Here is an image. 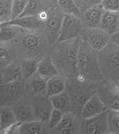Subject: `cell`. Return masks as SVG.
<instances>
[{
	"label": "cell",
	"mask_w": 119,
	"mask_h": 134,
	"mask_svg": "<svg viewBox=\"0 0 119 134\" xmlns=\"http://www.w3.org/2000/svg\"><path fill=\"white\" fill-rule=\"evenodd\" d=\"M27 93L24 79L1 84V106H12Z\"/></svg>",
	"instance_id": "6"
},
{
	"label": "cell",
	"mask_w": 119,
	"mask_h": 134,
	"mask_svg": "<svg viewBox=\"0 0 119 134\" xmlns=\"http://www.w3.org/2000/svg\"><path fill=\"white\" fill-rule=\"evenodd\" d=\"M48 80L40 76L37 74L26 81L27 93L30 96L36 95H47V87Z\"/></svg>",
	"instance_id": "19"
},
{
	"label": "cell",
	"mask_w": 119,
	"mask_h": 134,
	"mask_svg": "<svg viewBox=\"0 0 119 134\" xmlns=\"http://www.w3.org/2000/svg\"><path fill=\"white\" fill-rule=\"evenodd\" d=\"M80 39L56 42L52 45L49 55L59 71L66 79L78 76L77 61Z\"/></svg>",
	"instance_id": "1"
},
{
	"label": "cell",
	"mask_w": 119,
	"mask_h": 134,
	"mask_svg": "<svg viewBox=\"0 0 119 134\" xmlns=\"http://www.w3.org/2000/svg\"><path fill=\"white\" fill-rule=\"evenodd\" d=\"M78 133H109V121L107 110L91 118L81 119Z\"/></svg>",
	"instance_id": "10"
},
{
	"label": "cell",
	"mask_w": 119,
	"mask_h": 134,
	"mask_svg": "<svg viewBox=\"0 0 119 134\" xmlns=\"http://www.w3.org/2000/svg\"><path fill=\"white\" fill-rule=\"evenodd\" d=\"M29 0H13L12 16V19L18 18L25 9Z\"/></svg>",
	"instance_id": "33"
},
{
	"label": "cell",
	"mask_w": 119,
	"mask_h": 134,
	"mask_svg": "<svg viewBox=\"0 0 119 134\" xmlns=\"http://www.w3.org/2000/svg\"><path fill=\"white\" fill-rule=\"evenodd\" d=\"M64 113L60 111L57 108H54L52 112V114L50 116V118L49 119V121L47 123V129L49 130V132H51L54 129L59 125L60 121H61L62 117L64 116Z\"/></svg>",
	"instance_id": "32"
},
{
	"label": "cell",
	"mask_w": 119,
	"mask_h": 134,
	"mask_svg": "<svg viewBox=\"0 0 119 134\" xmlns=\"http://www.w3.org/2000/svg\"><path fill=\"white\" fill-rule=\"evenodd\" d=\"M81 119V116H78L72 111H68L64 114L59 125L51 133L64 134L78 133Z\"/></svg>",
	"instance_id": "13"
},
{
	"label": "cell",
	"mask_w": 119,
	"mask_h": 134,
	"mask_svg": "<svg viewBox=\"0 0 119 134\" xmlns=\"http://www.w3.org/2000/svg\"><path fill=\"white\" fill-rule=\"evenodd\" d=\"M24 29L18 26L0 24V40L1 43L12 42L21 34Z\"/></svg>",
	"instance_id": "23"
},
{
	"label": "cell",
	"mask_w": 119,
	"mask_h": 134,
	"mask_svg": "<svg viewBox=\"0 0 119 134\" xmlns=\"http://www.w3.org/2000/svg\"><path fill=\"white\" fill-rule=\"evenodd\" d=\"M118 31H119V24H118Z\"/></svg>",
	"instance_id": "38"
},
{
	"label": "cell",
	"mask_w": 119,
	"mask_h": 134,
	"mask_svg": "<svg viewBox=\"0 0 119 134\" xmlns=\"http://www.w3.org/2000/svg\"><path fill=\"white\" fill-rule=\"evenodd\" d=\"M101 4L106 11L119 12V0H102Z\"/></svg>",
	"instance_id": "35"
},
{
	"label": "cell",
	"mask_w": 119,
	"mask_h": 134,
	"mask_svg": "<svg viewBox=\"0 0 119 134\" xmlns=\"http://www.w3.org/2000/svg\"><path fill=\"white\" fill-rule=\"evenodd\" d=\"M47 129V124L42 121L34 120L25 123H20L18 129V133L36 134L44 133Z\"/></svg>",
	"instance_id": "26"
},
{
	"label": "cell",
	"mask_w": 119,
	"mask_h": 134,
	"mask_svg": "<svg viewBox=\"0 0 119 134\" xmlns=\"http://www.w3.org/2000/svg\"><path fill=\"white\" fill-rule=\"evenodd\" d=\"M58 7L66 14H72L81 18L82 12L74 0H58Z\"/></svg>",
	"instance_id": "29"
},
{
	"label": "cell",
	"mask_w": 119,
	"mask_h": 134,
	"mask_svg": "<svg viewBox=\"0 0 119 134\" xmlns=\"http://www.w3.org/2000/svg\"><path fill=\"white\" fill-rule=\"evenodd\" d=\"M109 121V133H119V111L107 110Z\"/></svg>",
	"instance_id": "31"
},
{
	"label": "cell",
	"mask_w": 119,
	"mask_h": 134,
	"mask_svg": "<svg viewBox=\"0 0 119 134\" xmlns=\"http://www.w3.org/2000/svg\"><path fill=\"white\" fill-rule=\"evenodd\" d=\"M31 98L36 120L47 124L54 108L50 97L47 95H36L31 96Z\"/></svg>",
	"instance_id": "12"
},
{
	"label": "cell",
	"mask_w": 119,
	"mask_h": 134,
	"mask_svg": "<svg viewBox=\"0 0 119 134\" xmlns=\"http://www.w3.org/2000/svg\"><path fill=\"white\" fill-rule=\"evenodd\" d=\"M107 110L105 104L96 91L88 98L81 111V118L88 119L100 114Z\"/></svg>",
	"instance_id": "16"
},
{
	"label": "cell",
	"mask_w": 119,
	"mask_h": 134,
	"mask_svg": "<svg viewBox=\"0 0 119 134\" xmlns=\"http://www.w3.org/2000/svg\"><path fill=\"white\" fill-rule=\"evenodd\" d=\"M66 86V79L61 75L51 78L48 80L47 87V96L51 97L63 92Z\"/></svg>",
	"instance_id": "25"
},
{
	"label": "cell",
	"mask_w": 119,
	"mask_h": 134,
	"mask_svg": "<svg viewBox=\"0 0 119 134\" xmlns=\"http://www.w3.org/2000/svg\"><path fill=\"white\" fill-rule=\"evenodd\" d=\"M36 74L47 80L57 75H59V71L52 61L49 54L46 55L39 61L38 69Z\"/></svg>",
	"instance_id": "20"
},
{
	"label": "cell",
	"mask_w": 119,
	"mask_h": 134,
	"mask_svg": "<svg viewBox=\"0 0 119 134\" xmlns=\"http://www.w3.org/2000/svg\"><path fill=\"white\" fill-rule=\"evenodd\" d=\"M85 29L81 19L72 14H65L57 42L79 38Z\"/></svg>",
	"instance_id": "9"
},
{
	"label": "cell",
	"mask_w": 119,
	"mask_h": 134,
	"mask_svg": "<svg viewBox=\"0 0 119 134\" xmlns=\"http://www.w3.org/2000/svg\"><path fill=\"white\" fill-rule=\"evenodd\" d=\"M15 113L11 106H1L0 108V130L1 133L14 124H17Z\"/></svg>",
	"instance_id": "22"
},
{
	"label": "cell",
	"mask_w": 119,
	"mask_h": 134,
	"mask_svg": "<svg viewBox=\"0 0 119 134\" xmlns=\"http://www.w3.org/2000/svg\"><path fill=\"white\" fill-rule=\"evenodd\" d=\"M18 58L16 49L12 42L1 43L0 47V65L1 69L4 68Z\"/></svg>",
	"instance_id": "24"
},
{
	"label": "cell",
	"mask_w": 119,
	"mask_h": 134,
	"mask_svg": "<svg viewBox=\"0 0 119 134\" xmlns=\"http://www.w3.org/2000/svg\"><path fill=\"white\" fill-rule=\"evenodd\" d=\"M98 56L104 79L119 84V46L111 41Z\"/></svg>",
	"instance_id": "5"
},
{
	"label": "cell",
	"mask_w": 119,
	"mask_h": 134,
	"mask_svg": "<svg viewBox=\"0 0 119 134\" xmlns=\"http://www.w3.org/2000/svg\"><path fill=\"white\" fill-rule=\"evenodd\" d=\"M21 60L22 77L24 80L30 79L37 71L40 60L33 58H24Z\"/></svg>",
	"instance_id": "28"
},
{
	"label": "cell",
	"mask_w": 119,
	"mask_h": 134,
	"mask_svg": "<svg viewBox=\"0 0 119 134\" xmlns=\"http://www.w3.org/2000/svg\"><path fill=\"white\" fill-rule=\"evenodd\" d=\"M64 14L58 7L48 9V17L45 21L44 31L51 46L56 43L59 39Z\"/></svg>",
	"instance_id": "8"
},
{
	"label": "cell",
	"mask_w": 119,
	"mask_h": 134,
	"mask_svg": "<svg viewBox=\"0 0 119 134\" xmlns=\"http://www.w3.org/2000/svg\"><path fill=\"white\" fill-rule=\"evenodd\" d=\"M81 38L97 52L104 49L111 41V35L100 27L86 28Z\"/></svg>",
	"instance_id": "11"
},
{
	"label": "cell",
	"mask_w": 119,
	"mask_h": 134,
	"mask_svg": "<svg viewBox=\"0 0 119 134\" xmlns=\"http://www.w3.org/2000/svg\"><path fill=\"white\" fill-rule=\"evenodd\" d=\"M19 123H25L36 120L31 103V98L28 94L16 102L12 106Z\"/></svg>",
	"instance_id": "14"
},
{
	"label": "cell",
	"mask_w": 119,
	"mask_h": 134,
	"mask_svg": "<svg viewBox=\"0 0 119 134\" xmlns=\"http://www.w3.org/2000/svg\"><path fill=\"white\" fill-rule=\"evenodd\" d=\"M54 108H57L64 113L71 111V99L68 92L65 89L63 92L50 97Z\"/></svg>",
	"instance_id": "27"
},
{
	"label": "cell",
	"mask_w": 119,
	"mask_h": 134,
	"mask_svg": "<svg viewBox=\"0 0 119 134\" xmlns=\"http://www.w3.org/2000/svg\"><path fill=\"white\" fill-rule=\"evenodd\" d=\"M23 79L21 60L16 58L4 68L1 69V84L14 82Z\"/></svg>",
	"instance_id": "17"
},
{
	"label": "cell",
	"mask_w": 119,
	"mask_h": 134,
	"mask_svg": "<svg viewBox=\"0 0 119 134\" xmlns=\"http://www.w3.org/2000/svg\"><path fill=\"white\" fill-rule=\"evenodd\" d=\"M96 86L106 109L119 111V84L104 79L96 83Z\"/></svg>",
	"instance_id": "7"
},
{
	"label": "cell",
	"mask_w": 119,
	"mask_h": 134,
	"mask_svg": "<svg viewBox=\"0 0 119 134\" xmlns=\"http://www.w3.org/2000/svg\"><path fill=\"white\" fill-rule=\"evenodd\" d=\"M66 91L71 99V111L81 116V111L85 103L97 91L96 83L86 81L76 78L66 79Z\"/></svg>",
	"instance_id": "4"
},
{
	"label": "cell",
	"mask_w": 119,
	"mask_h": 134,
	"mask_svg": "<svg viewBox=\"0 0 119 134\" xmlns=\"http://www.w3.org/2000/svg\"><path fill=\"white\" fill-rule=\"evenodd\" d=\"M111 41L119 46V31H117L116 33L114 34L111 35Z\"/></svg>",
	"instance_id": "36"
},
{
	"label": "cell",
	"mask_w": 119,
	"mask_h": 134,
	"mask_svg": "<svg viewBox=\"0 0 119 134\" xmlns=\"http://www.w3.org/2000/svg\"><path fill=\"white\" fill-rule=\"evenodd\" d=\"M78 79L97 83L104 79L98 61V52L81 38L78 53Z\"/></svg>",
	"instance_id": "3"
},
{
	"label": "cell",
	"mask_w": 119,
	"mask_h": 134,
	"mask_svg": "<svg viewBox=\"0 0 119 134\" xmlns=\"http://www.w3.org/2000/svg\"><path fill=\"white\" fill-rule=\"evenodd\" d=\"M119 24V12L105 11L102 20H101L100 28L104 29L110 35L118 31Z\"/></svg>",
	"instance_id": "21"
},
{
	"label": "cell",
	"mask_w": 119,
	"mask_h": 134,
	"mask_svg": "<svg viewBox=\"0 0 119 134\" xmlns=\"http://www.w3.org/2000/svg\"><path fill=\"white\" fill-rule=\"evenodd\" d=\"M48 1H49L50 2H52L55 6L58 7V0H48Z\"/></svg>",
	"instance_id": "37"
},
{
	"label": "cell",
	"mask_w": 119,
	"mask_h": 134,
	"mask_svg": "<svg viewBox=\"0 0 119 134\" xmlns=\"http://www.w3.org/2000/svg\"><path fill=\"white\" fill-rule=\"evenodd\" d=\"M0 24L15 25L27 30H44V22L39 18L38 14L21 16L12 19L7 22Z\"/></svg>",
	"instance_id": "18"
},
{
	"label": "cell",
	"mask_w": 119,
	"mask_h": 134,
	"mask_svg": "<svg viewBox=\"0 0 119 134\" xmlns=\"http://www.w3.org/2000/svg\"><path fill=\"white\" fill-rule=\"evenodd\" d=\"M105 9L101 4L82 12L81 20L86 28H98L101 26Z\"/></svg>",
	"instance_id": "15"
},
{
	"label": "cell",
	"mask_w": 119,
	"mask_h": 134,
	"mask_svg": "<svg viewBox=\"0 0 119 134\" xmlns=\"http://www.w3.org/2000/svg\"><path fill=\"white\" fill-rule=\"evenodd\" d=\"M19 59L33 58L41 60L49 54L51 44L44 30H27L12 42Z\"/></svg>",
	"instance_id": "2"
},
{
	"label": "cell",
	"mask_w": 119,
	"mask_h": 134,
	"mask_svg": "<svg viewBox=\"0 0 119 134\" xmlns=\"http://www.w3.org/2000/svg\"><path fill=\"white\" fill-rule=\"evenodd\" d=\"M0 2V23L12 20L13 0H1Z\"/></svg>",
	"instance_id": "30"
},
{
	"label": "cell",
	"mask_w": 119,
	"mask_h": 134,
	"mask_svg": "<svg viewBox=\"0 0 119 134\" xmlns=\"http://www.w3.org/2000/svg\"><path fill=\"white\" fill-rule=\"evenodd\" d=\"M102 0H74L81 12L101 4Z\"/></svg>",
	"instance_id": "34"
}]
</instances>
